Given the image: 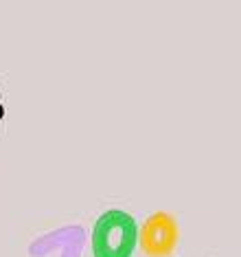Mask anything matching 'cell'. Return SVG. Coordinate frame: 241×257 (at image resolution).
Wrapping results in <instances>:
<instances>
[{
  "label": "cell",
  "mask_w": 241,
  "mask_h": 257,
  "mask_svg": "<svg viewBox=\"0 0 241 257\" xmlns=\"http://www.w3.org/2000/svg\"><path fill=\"white\" fill-rule=\"evenodd\" d=\"M138 242L136 220L121 209H110L97 220L92 231L95 257H132Z\"/></svg>",
  "instance_id": "cell-1"
}]
</instances>
